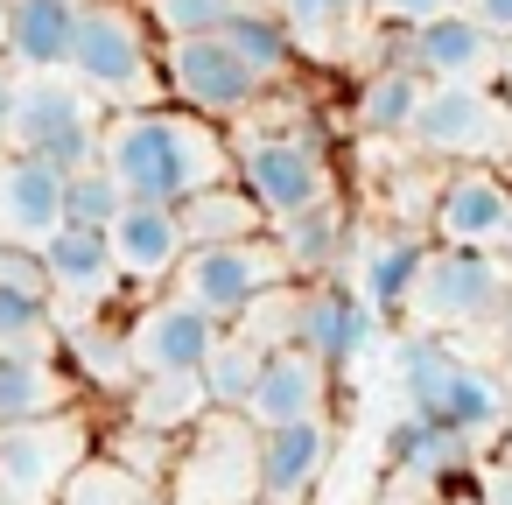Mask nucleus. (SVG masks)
Here are the masks:
<instances>
[{
    "label": "nucleus",
    "mask_w": 512,
    "mask_h": 505,
    "mask_svg": "<svg viewBox=\"0 0 512 505\" xmlns=\"http://www.w3.org/2000/svg\"><path fill=\"white\" fill-rule=\"evenodd\" d=\"M99 169H113L127 204H162V211H183L190 197H204L218 183H239L225 127H211L197 113H176V106L106 113Z\"/></svg>",
    "instance_id": "obj_1"
},
{
    "label": "nucleus",
    "mask_w": 512,
    "mask_h": 505,
    "mask_svg": "<svg viewBox=\"0 0 512 505\" xmlns=\"http://www.w3.org/2000/svg\"><path fill=\"white\" fill-rule=\"evenodd\" d=\"M393 379L407 393V414L449 428L456 442H477L491 428H505V379L484 372L477 358H463L449 337H421V330H400L393 344Z\"/></svg>",
    "instance_id": "obj_2"
},
{
    "label": "nucleus",
    "mask_w": 512,
    "mask_h": 505,
    "mask_svg": "<svg viewBox=\"0 0 512 505\" xmlns=\"http://www.w3.org/2000/svg\"><path fill=\"white\" fill-rule=\"evenodd\" d=\"M64 71L78 92H92L113 113H141L162 99V50H155V29L141 22L134 0H85Z\"/></svg>",
    "instance_id": "obj_3"
},
{
    "label": "nucleus",
    "mask_w": 512,
    "mask_h": 505,
    "mask_svg": "<svg viewBox=\"0 0 512 505\" xmlns=\"http://www.w3.org/2000/svg\"><path fill=\"white\" fill-rule=\"evenodd\" d=\"M99 141H106V106L92 92H78L71 71L22 78V99L8 120V155H29L57 176H78L99 162Z\"/></svg>",
    "instance_id": "obj_4"
},
{
    "label": "nucleus",
    "mask_w": 512,
    "mask_h": 505,
    "mask_svg": "<svg viewBox=\"0 0 512 505\" xmlns=\"http://www.w3.org/2000/svg\"><path fill=\"white\" fill-rule=\"evenodd\" d=\"M512 295V267L498 253H456V246H428L421 281L407 295V330L421 337H456V330H498Z\"/></svg>",
    "instance_id": "obj_5"
},
{
    "label": "nucleus",
    "mask_w": 512,
    "mask_h": 505,
    "mask_svg": "<svg viewBox=\"0 0 512 505\" xmlns=\"http://www.w3.org/2000/svg\"><path fill=\"white\" fill-rule=\"evenodd\" d=\"M232 176H239V190L260 204L267 232L337 197L330 148H323L316 134H295V127H267V134L232 141Z\"/></svg>",
    "instance_id": "obj_6"
},
{
    "label": "nucleus",
    "mask_w": 512,
    "mask_h": 505,
    "mask_svg": "<svg viewBox=\"0 0 512 505\" xmlns=\"http://www.w3.org/2000/svg\"><path fill=\"white\" fill-rule=\"evenodd\" d=\"M512 106L491 85H428L407 141L421 162H449V169H491L512 148Z\"/></svg>",
    "instance_id": "obj_7"
},
{
    "label": "nucleus",
    "mask_w": 512,
    "mask_h": 505,
    "mask_svg": "<svg viewBox=\"0 0 512 505\" xmlns=\"http://www.w3.org/2000/svg\"><path fill=\"white\" fill-rule=\"evenodd\" d=\"M274 288H288V267H281V246L274 239H239V246H197L183 253L169 295H183L197 316H211L218 330L246 323L253 302H267Z\"/></svg>",
    "instance_id": "obj_8"
},
{
    "label": "nucleus",
    "mask_w": 512,
    "mask_h": 505,
    "mask_svg": "<svg viewBox=\"0 0 512 505\" xmlns=\"http://www.w3.org/2000/svg\"><path fill=\"white\" fill-rule=\"evenodd\" d=\"M183 442L190 449H176V470L162 484L176 505H260V435L246 428V414H211Z\"/></svg>",
    "instance_id": "obj_9"
},
{
    "label": "nucleus",
    "mask_w": 512,
    "mask_h": 505,
    "mask_svg": "<svg viewBox=\"0 0 512 505\" xmlns=\"http://www.w3.org/2000/svg\"><path fill=\"white\" fill-rule=\"evenodd\" d=\"M267 99V85L225 50V36H197V43H162V106L197 113L211 127L253 113Z\"/></svg>",
    "instance_id": "obj_10"
},
{
    "label": "nucleus",
    "mask_w": 512,
    "mask_h": 505,
    "mask_svg": "<svg viewBox=\"0 0 512 505\" xmlns=\"http://www.w3.org/2000/svg\"><path fill=\"white\" fill-rule=\"evenodd\" d=\"M92 435L78 414L57 421H29V428H0V491L15 505H50L85 463H92Z\"/></svg>",
    "instance_id": "obj_11"
},
{
    "label": "nucleus",
    "mask_w": 512,
    "mask_h": 505,
    "mask_svg": "<svg viewBox=\"0 0 512 505\" xmlns=\"http://www.w3.org/2000/svg\"><path fill=\"white\" fill-rule=\"evenodd\" d=\"M505 218H512V183L498 169H449L428 204V246L505 253Z\"/></svg>",
    "instance_id": "obj_12"
},
{
    "label": "nucleus",
    "mask_w": 512,
    "mask_h": 505,
    "mask_svg": "<svg viewBox=\"0 0 512 505\" xmlns=\"http://www.w3.org/2000/svg\"><path fill=\"white\" fill-rule=\"evenodd\" d=\"M120 337H127V358H134V372L141 379H162V372H204V358L218 351V323L211 316H197L183 295H148L127 323H120Z\"/></svg>",
    "instance_id": "obj_13"
},
{
    "label": "nucleus",
    "mask_w": 512,
    "mask_h": 505,
    "mask_svg": "<svg viewBox=\"0 0 512 505\" xmlns=\"http://www.w3.org/2000/svg\"><path fill=\"white\" fill-rule=\"evenodd\" d=\"M43 267H50V302L64 316H106V302L127 288L106 232H85V225H57V239L43 246Z\"/></svg>",
    "instance_id": "obj_14"
},
{
    "label": "nucleus",
    "mask_w": 512,
    "mask_h": 505,
    "mask_svg": "<svg viewBox=\"0 0 512 505\" xmlns=\"http://www.w3.org/2000/svg\"><path fill=\"white\" fill-rule=\"evenodd\" d=\"M323 414H330V372H323L302 344L267 351L260 386H253V400H246V428H253V435H274V428L323 421Z\"/></svg>",
    "instance_id": "obj_15"
},
{
    "label": "nucleus",
    "mask_w": 512,
    "mask_h": 505,
    "mask_svg": "<svg viewBox=\"0 0 512 505\" xmlns=\"http://www.w3.org/2000/svg\"><path fill=\"white\" fill-rule=\"evenodd\" d=\"M295 344L323 365V372H344L365 344H372V309L351 281H309L302 288V316H295Z\"/></svg>",
    "instance_id": "obj_16"
},
{
    "label": "nucleus",
    "mask_w": 512,
    "mask_h": 505,
    "mask_svg": "<svg viewBox=\"0 0 512 505\" xmlns=\"http://www.w3.org/2000/svg\"><path fill=\"white\" fill-rule=\"evenodd\" d=\"M407 71L421 85H491L498 78V43L456 8V15H435L428 29L407 36Z\"/></svg>",
    "instance_id": "obj_17"
},
{
    "label": "nucleus",
    "mask_w": 512,
    "mask_h": 505,
    "mask_svg": "<svg viewBox=\"0 0 512 505\" xmlns=\"http://www.w3.org/2000/svg\"><path fill=\"white\" fill-rule=\"evenodd\" d=\"M64 225V176L29 162V155H0V246H50Z\"/></svg>",
    "instance_id": "obj_18"
},
{
    "label": "nucleus",
    "mask_w": 512,
    "mask_h": 505,
    "mask_svg": "<svg viewBox=\"0 0 512 505\" xmlns=\"http://www.w3.org/2000/svg\"><path fill=\"white\" fill-rule=\"evenodd\" d=\"M106 246H113L120 281H134V288H162V281H176V267H183V253H190L176 211H162V204H127V211L113 218Z\"/></svg>",
    "instance_id": "obj_19"
},
{
    "label": "nucleus",
    "mask_w": 512,
    "mask_h": 505,
    "mask_svg": "<svg viewBox=\"0 0 512 505\" xmlns=\"http://www.w3.org/2000/svg\"><path fill=\"white\" fill-rule=\"evenodd\" d=\"M330 449H337L330 414L260 435V505H302L316 491V477L330 470Z\"/></svg>",
    "instance_id": "obj_20"
},
{
    "label": "nucleus",
    "mask_w": 512,
    "mask_h": 505,
    "mask_svg": "<svg viewBox=\"0 0 512 505\" xmlns=\"http://www.w3.org/2000/svg\"><path fill=\"white\" fill-rule=\"evenodd\" d=\"M57 365L78 379V386H92V393H134V358H127V337H120V323H106V316H64L57 309Z\"/></svg>",
    "instance_id": "obj_21"
},
{
    "label": "nucleus",
    "mask_w": 512,
    "mask_h": 505,
    "mask_svg": "<svg viewBox=\"0 0 512 505\" xmlns=\"http://www.w3.org/2000/svg\"><path fill=\"white\" fill-rule=\"evenodd\" d=\"M421 260H428V232L414 225H386L358 246V295L372 316H407V295L421 281Z\"/></svg>",
    "instance_id": "obj_22"
},
{
    "label": "nucleus",
    "mask_w": 512,
    "mask_h": 505,
    "mask_svg": "<svg viewBox=\"0 0 512 505\" xmlns=\"http://www.w3.org/2000/svg\"><path fill=\"white\" fill-rule=\"evenodd\" d=\"M78 15H85V0H15V15H8V64L22 78L64 71L71 43H78Z\"/></svg>",
    "instance_id": "obj_23"
},
{
    "label": "nucleus",
    "mask_w": 512,
    "mask_h": 505,
    "mask_svg": "<svg viewBox=\"0 0 512 505\" xmlns=\"http://www.w3.org/2000/svg\"><path fill=\"white\" fill-rule=\"evenodd\" d=\"M274 246H281V267H288V281H330L344 260H351V211L330 197V204H316V211H302V218H288V225H274L267 232Z\"/></svg>",
    "instance_id": "obj_24"
},
{
    "label": "nucleus",
    "mask_w": 512,
    "mask_h": 505,
    "mask_svg": "<svg viewBox=\"0 0 512 505\" xmlns=\"http://www.w3.org/2000/svg\"><path fill=\"white\" fill-rule=\"evenodd\" d=\"M78 379L57 358H0V428H29L71 414Z\"/></svg>",
    "instance_id": "obj_25"
},
{
    "label": "nucleus",
    "mask_w": 512,
    "mask_h": 505,
    "mask_svg": "<svg viewBox=\"0 0 512 505\" xmlns=\"http://www.w3.org/2000/svg\"><path fill=\"white\" fill-rule=\"evenodd\" d=\"M120 407H127V421H134V428L169 435V442H183L190 428H204V421H211V400H204V379H197V372L134 379V393H127Z\"/></svg>",
    "instance_id": "obj_26"
},
{
    "label": "nucleus",
    "mask_w": 512,
    "mask_h": 505,
    "mask_svg": "<svg viewBox=\"0 0 512 505\" xmlns=\"http://www.w3.org/2000/svg\"><path fill=\"white\" fill-rule=\"evenodd\" d=\"M421 99H428V85H421L407 64H372V78H365L358 99H351V127L372 134V141H407Z\"/></svg>",
    "instance_id": "obj_27"
},
{
    "label": "nucleus",
    "mask_w": 512,
    "mask_h": 505,
    "mask_svg": "<svg viewBox=\"0 0 512 505\" xmlns=\"http://www.w3.org/2000/svg\"><path fill=\"white\" fill-rule=\"evenodd\" d=\"M386 463L400 477H421V484H456L470 470V442H456L449 428H435L421 414H400L386 428Z\"/></svg>",
    "instance_id": "obj_28"
},
{
    "label": "nucleus",
    "mask_w": 512,
    "mask_h": 505,
    "mask_svg": "<svg viewBox=\"0 0 512 505\" xmlns=\"http://www.w3.org/2000/svg\"><path fill=\"white\" fill-rule=\"evenodd\" d=\"M176 225H183L190 253H197V246H239V239H267V218H260V204H253L239 183H218V190L190 197V204L176 211Z\"/></svg>",
    "instance_id": "obj_29"
},
{
    "label": "nucleus",
    "mask_w": 512,
    "mask_h": 505,
    "mask_svg": "<svg viewBox=\"0 0 512 505\" xmlns=\"http://www.w3.org/2000/svg\"><path fill=\"white\" fill-rule=\"evenodd\" d=\"M225 50H232V57H239L267 92H274V85L295 71V57H302V50H295V36H288V22H281L274 8H253V0L225 22Z\"/></svg>",
    "instance_id": "obj_30"
},
{
    "label": "nucleus",
    "mask_w": 512,
    "mask_h": 505,
    "mask_svg": "<svg viewBox=\"0 0 512 505\" xmlns=\"http://www.w3.org/2000/svg\"><path fill=\"white\" fill-rule=\"evenodd\" d=\"M260 365H267V351L260 344H246L239 330H225L218 337V351L204 358V400H211V414H246V400H253V386H260Z\"/></svg>",
    "instance_id": "obj_31"
},
{
    "label": "nucleus",
    "mask_w": 512,
    "mask_h": 505,
    "mask_svg": "<svg viewBox=\"0 0 512 505\" xmlns=\"http://www.w3.org/2000/svg\"><path fill=\"white\" fill-rule=\"evenodd\" d=\"M0 358H57V302L0 288Z\"/></svg>",
    "instance_id": "obj_32"
},
{
    "label": "nucleus",
    "mask_w": 512,
    "mask_h": 505,
    "mask_svg": "<svg viewBox=\"0 0 512 505\" xmlns=\"http://www.w3.org/2000/svg\"><path fill=\"white\" fill-rule=\"evenodd\" d=\"M246 0H141V22L162 43H197V36H225V22Z\"/></svg>",
    "instance_id": "obj_33"
},
{
    "label": "nucleus",
    "mask_w": 512,
    "mask_h": 505,
    "mask_svg": "<svg viewBox=\"0 0 512 505\" xmlns=\"http://www.w3.org/2000/svg\"><path fill=\"white\" fill-rule=\"evenodd\" d=\"M127 211V190L113 183V169H78L64 176V225H85V232H113V218Z\"/></svg>",
    "instance_id": "obj_34"
},
{
    "label": "nucleus",
    "mask_w": 512,
    "mask_h": 505,
    "mask_svg": "<svg viewBox=\"0 0 512 505\" xmlns=\"http://www.w3.org/2000/svg\"><path fill=\"white\" fill-rule=\"evenodd\" d=\"M162 491H148L141 477H127L120 463H106V456H92L64 491H57V505H155Z\"/></svg>",
    "instance_id": "obj_35"
},
{
    "label": "nucleus",
    "mask_w": 512,
    "mask_h": 505,
    "mask_svg": "<svg viewBox=\"0 0 512 505\" xmlns=\"http://www.w3.org/2000/svg\"><path fill=\"white\" fill-rule=\"evenodd\" d=\"M99 456H106V463H120L127 477H141L148 491H162V484H169V470H176V442H169V435H148V428H134V421H127Z\"/></svg>",
    "instance_id": "obj_36"
},
{
    "label": "nucleus",
    "mask_w": 512,
    "mask_h": 505,
    "mask_svg": "<svg viewBox=\"0 0 512 505\" xmlns=\"http://www.w3.org/2000/svg\"><path fill=\"white\" fill-rule=\"evenodd\" d=\"M365 8V0H281V22H288V36H295V50H330L344 29H351V15Z\"/></svg>",
    "instance_id": "obj_37"
},
{
    "label": "nucleus",
    "mask_w": 512,
    "mask_h": 505,
    "mask_svg": "<svg viewBox=\"0 0 512 505\" xmlns=\"http://www.w3.org/2000/svg\"><path fill=\"white\" fill-rule=\"evenodd\" d=\"M0 288L50 302V267H43V253H36V246H0Z\"/></svg>",
    "instance_id": "obj_38"
},
{
    "label": "nucleus",
    "mask_w": 512,
    "mask_h": 505,
    "mask_svg": "<svg viewBox=\"0 0 512 505\" xmlns=\"http://www.w3.org/2000/svg\"><path fill=\"white\" fill-rule=\"evenodd\" d=\"M372 8H379L386 29H407V36H414V29H428L435 15H456V0H372Z\"/></svg>",
    "instance_id": "obj_39"
},
{
    "label": "nucleus",
    "mask_w": 512,
    "mask_h": 505,
    "mask_svg": "<svg viewBox=\"0 0 512 505\" xmlns=\"http://www.w3.org/2000/svg\"><path fill=\"white\" fill-rule=\"evenodd\" d=\"M463 15H470V22L498 43V50L512 43V0H463Z\"/></svg>",
    "instance_id": "obj_40"
},
{
    "label": "nucleus",
    "mask_w": 512,
    "mask_h": 505,
    "mask_svg": "<svg viewBox=\"0 0 512 505\" xmlns=\"http://www.w3.org/2000/svg\"><path fill=\"white\" fill-rule=\"evenodd\" d=\"M477 505H512V456H491L477 470Z\"/></svg>",
    "instance_id": "obj_41"
},
{
    "label": "nucleus",
    "mask_w": 512,
    "mask_h": 505,
    "mask_svg": "<svg viewBox=\"0 0 512 505\" xmlns=\"http://www.w3.org/2000/svg\"><path fill=\"white\" fill-rule=\"evenodd\" d=\"M15 99H22V71L0 57V155H8V120H15Z\"/></svg>",
    "instance_id": "obj_42"
},
{
    "label": "nucleus",
    "mask_w": 512,
    "mask_h": 505,
    "mask_svg": "<svg viewBox=\"0 0 512 505\" xmlns=\"http://www.w3.org/2000/svg\"><path fill=\"white\" fill-rule=\"evenodd\" d=\"M498 99H505V106H512V43H505V50H498Z\"/></svg>",
    "instance_id": "obj_43"
},
{
    "label": "nucleus",
    "mask_w": 512,
    "mask_h": 505,
    "mask_svg": "<svg viewBox=\"0 0 512 505\" xmlns=\"http://www.w3.org/2000/svg\"><path fill=\"white\" fill-rule=\"evenodd\" d=\"M8 15H15V0H0V57H8Z\"/></svg>",
    "instance_id": "obj_44"
},
{
    "label": "nucleus",
    "mask_w": 512,
    "mask_h": 505,
    "mask_svg": "<svg viewBox=\"0 0 512 505\" xmlns=\"http://www.w3.org/2000/svg\"><path fill=\"white\" fill-rule=\"evenodd\" d=\"M498 337L512 344V295H505V316H498Z\"/></svg>",
    "instance_id": "obj_45"
},
{
    "label": "nucleus",
    "mask_w": 512,
    "mask_h": 505,
    "mask_svg": "<svg viewBox=\"0 0 512 505\" xmlns=\"http://www.w3.org/2000/svg\"><path fill=\"white\" fill-rule=\"evenodd\" d=\"M505 414H512V372H505Z\"/></svg>",
    "instance_id": "obj_46"
},
{
    "label": "nucleus",
    "mask_w": 512,
    "mask_h": 505,
    "mask_svg": "<svg viewBox=\"0 0 512 505\" xmlns=\"http://www.w3.org/2000/svg\"><path fill=\"white\" fill-rule=\"evenodd\" d=\"M505 260H512V218H505Z\"/></svg>",
    "instance_id": "obj_47"
},
{
    "label": "nucleus",
    "mask_w": 512,
    "mask_h": 505,
    "mask_svg": "<svg viewBox=\"0 0 512 505\" xmlns=\"http://www.w3.org/2000/svg\"><path fill=\"white\" fill-rule=\"evenodd\" d=\"M155 505H169V498H155Z\"/></svg>",
    "instance_id": "obj_48"
}]
</instances>
